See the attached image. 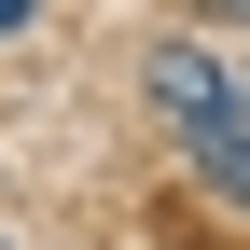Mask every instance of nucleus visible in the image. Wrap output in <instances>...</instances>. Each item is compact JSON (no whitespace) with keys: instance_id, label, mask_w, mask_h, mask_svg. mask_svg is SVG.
Returning <instances> with one entry per match:
<instances>
[{"instance_id":"2","label":"nucleus","mask_w":250,"mask_h":250,"mask_svg":"<svg viewBox=\"0 0 250 250\" xmlns=\"http://www.w3.org/2000/svg\"><path fill=\"white\" fill-rule=\"evenodd\" d=\"M28 14H42V0H0V28H28Z\"/></svg>"},{"instance_id":"1","label":"nucleus","mask_w":250,"mask_h":250,"mask_svg":"<svg viewBox=\"0 0 250 250\" xmlns=\"http://www.w3.org/2000/svg\"><path fill=\"white\" fill-rule=\"evenodd\" d=\"M139 98L181 125V153H195L223 195H250V70H223L208 42H153L139 56Z\"/></svg>"},{"instance_id":"3","label":"nucleus","mask_w":250,"mask_h":250,"mask_svg":"<svg viewBox=\"0 0 250 250\" xmlns=\"http://www.w3.org/2000/svg\"><path fill=\"white\" fill-rule=\"evenodd\" d=\"M223 14H250V0H223Z\"/></svg>"}]
</instances>
